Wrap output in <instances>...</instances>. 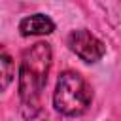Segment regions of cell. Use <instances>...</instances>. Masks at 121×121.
Wrapping results in <instances>:
<instances>
[{"label":"cell","instance_id":"2","mask_svg":"<svg viewBox=\"0 0 121 121\" xmlns=\"http://www.w3.org/2000/svg\"><path fill=\"white\" fill-rule=\"evenodd\" d=\"M93 100V91L89 83L74 70H66L59 76L55 93H53V106L59 113L66 117H78L87 112Z\"/></svg>","mask_w":121,"mask_h":121},{"label":"cell","instance_id":"5","mask_svg":"<svg viewBox=\"0 0 121 121\" xmlns=\"http://www.w3.org/2000/svg\"><path fill=\"white\" fill-rule=\"evenodd\" d=\"M0 68H2V89H6L13 78V62L8 53L0 55Z\"/></svg>","mask_w":121,"mask_h":121},{"label":"cell","instance_id":"1","mask_svg":"<svg viewBox=\"0 0 121 121\" xmlns=\"http://www.w3.org/2000/svg\"><path fill=\"white\" fill-rule=\"evenodd\" d=\"M51 68V47L45 42L34 43L23 53L19 66V98L23 110L30 108L38 112V100L47 83V74Z\"/></svg>","mask_w":121,"mask_h":121},{"label":"cell","instance_id":"4","mask_svg":"<svg viewBox=\"0 0 121 121\" xmlns=\"http://www.w3.org/2000/svg\"><path fill=\"white\" fill-rule=\"evenodd\" d=\"M19 30L23 36H45L55 30V23L43 13H34L21 19Z\"/></svg>","mask_w":121,"mask_h":121},{"label":"cell","instance_id":"3","mask_svg":"<svg viewBox=\"0 0 121 121\" xmlns=\"http://www.w3.org/2000/svg\"><path fill=\"white\" fill-rule=\"evenodd\" d=\"M68 47L85 62H96L106 53V45L102 43V40H98L95 34H91L85 28L68 34Z\"/></svg>","mask_w":121,"mask_h":121}]
</instances>
